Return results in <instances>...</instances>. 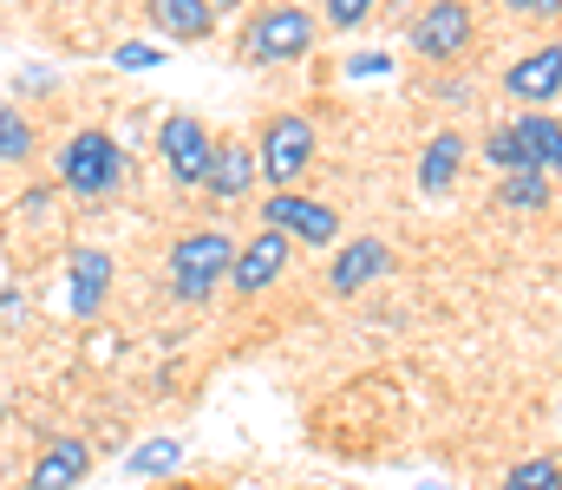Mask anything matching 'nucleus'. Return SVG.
Segmentation results:
<instances>
[{"mask_svg":"<svg viewBox=\"0 0 562 490\" xmlns=\"http://www.w3.org/2000/svg\"><path fill=\"white\" fill-rule=\"evenodd\" d=\"M373 7H380V0H327V20H334V33H347V26H360Z\"/></svg>","mask_w":562,"mask_h":490,"instance_id":"nucleus-22","label":"nucleus"},{"mask_svg":"<svg viewBox=\"0 0 562 490\" xmlns=\"http://www.w3.org/2000/svg\"><path fill=\"white\" fill-rule=\"evenodd\" d=\"M216 7H236V0H216Z\"/></svg>","mask_w":562,"mask_h":490,"instance_id":"nucleus-28","label":"nucleus"},{"mask_svg":"<svg viewBox=\"0 0 562 490\" xmlns=\"http://www.w3.org/2000/svg\"><path fill=\"white\" fill-rule=\"evenodd\" d=\"M86 478H92V445L86 438H53L26 465V490H79Z\"/></svg>","mask_w":562,"mask_h":490,"instance_id":"nucleus-11","label":"nucleus"},{"mask_svg":"<svg viewBox=\"0 0 562 490\" xmlns=\"http://www.w3.org/2000/svg\"><path fill=\"white\" fill-rule=\"evenodd\" d=\"M0 425H7V399H0Z\"/></svg>","mask_w":562,"mask_h":490,"instance_id":"nucleus-27","label":"nucleus"},{"mask_svg":"<svg viewBox=\"0 0 562 490\" xmlns=\"http://www.w3.org/2000/svg\"><path fill=\"white\" fill-rule=\"evenodd\" d=\"M59 183L72 196H112L125 183V145L112 132H72L59 145Z\"/></svg>","mask_w":562,"mask_h":490,"instance_id":"nucleus-2","label":"nucleus"},{"mask_svg":"<svg viewBox=\"0 0 562 490\" xmlns=\"http://www.w3.org/2000/svg\"><path fill=\"white\" fill-rule=\"evenodd\" d=\"M262 229H281L288 242H307V249H327L340 236V209L321 203V196L276 190V196H262Z\"/></svg>","mask_w":562,"mask_h":490,"instance_id":"nucleus-6","label":"nucleus"},{"mask_svg":"<svg viewBox=\"0 0 562 490\" xmlns=\"http://www.w3.org/2000/svg\"><path fill=\"white\" fill-rule=\"evenodd\" d=\"M504 7L524 20H562V0H504Z\"/></svg>","mask_w":562,"mask_h":490,"instance_id":"nucleus-23","label":"nucleus"},{"mask_svg":"<svg viewBox=\"0 0 562 490\" xmlns=\"http://www.w3.org/2000/svg\"><path fill=\"white\" fill-rule=\"evenodd\" d=\"M249 183H256V145H216L203 190L223 196V203H236V196H249Z\"/></svg>","mask_w":562,"mask_h":490,"instance_id":"nucleus-15","label":"nucleus"},{"mask_svg":"<svg viewBox=\"0 0 562 490\" xmlns=\"http://www.w3.org/2000/svg\"><path fill=\"white\" fill-rule=\"evenodd\" d=\"M288 255H294V242L281 236V229H262V236H249L243 249H236V269H229V288L243 295V301H256V295H269L281 275H288Z\"/></svg>","mask_w":562,"mask_h":490,"instance_id":"nucleus-8","label":"nucleus"},{"mask_svg":"<svg viewBox=\"0 0 562 490\" xmlns=\"http://www.w3.org/2000/svg\"><path fill=\"white\" fill-rule=\"evenodd\" d=\"M406 39L419 46L425 59H458L471 46V7L464 0H425L406 26Z\"/></svg>","mask_w":562,"mask_h":490,"instance_id":"nucleus-7","label":"nucleus"},{"mask_svg":"<svg viewBox=\"0 0 562 490\" xmlns=\"http://www.w3.org/2000/svg\"><path fill=\"white\" fill-rule=\"evenodd\" d=\"M33 158V118L20 105H0V163H26Z\"/></svg>","mask_w":562,"mask_h":490,"instance_id":"nucleus-19","label":"nucleus"},{"mask_svg":"<svg viewBox=\"0 0 562 490\" xmlns=\"http://www.w3.org/2000/svg\"><path fill=\"white\" fill-rule=\"evenodd\" d=\"M504 490H562V465L557 458H517L504 471Z\"/></svg>","mask_w":562,"mask_h":490,"instance_id":"nucleus-20","label":"nucleus"},{"mask_svg":"<svg viewBox=\"0 0 562 490\" xmlns=\"http://www.w3.org/2000/svg\"><path fill=\"white\" fill-rule=\"evenodd\" d=\"M144 20L177 46H196L216 33V0H144Z\"/></svg>","mask_w":562,"mask_h":490,"instance_id":"nucleus-12","label":"nucleus"},{"mask_svg":"<svg viewBox=\"0 0 562 490\" xmlns=\"http://www.w3.org/2000/svg\"><path fill=\"white\" fill-rule=\"evenodd\" d=\"M504 92L517 99V105H530V112H543L550 99H562V46H537V53H524L510 72H504Z\"/></svg>","mask_w":562,"mask_h":490,"instance_id":"nucleus-10","label":"nucleus"},{"mask_svg":"<svg viewBox=\"0 0 562 490\" xmlns=\"http://www.w3.org/2000/svg\"><path fill=\"white\" fill-rule=\"evenodd\" d=\"M458 170H464V138H458V132H438L419 151V190L425 196H445V190L458 183Z\"/></svg>","mask_w":562,"mask_h":490,"instance_id":"nucleus-16","label":"nucleus"},{"mask_svg":"<svg viewBox=\"0 0 562 490\" xmlns=\"http://www.w3.org/2000/svg\"><path fill=\"white\" fill-rule=\"evenodd\" d=\"M517 151H524V170H543V176H562V125L550 112H524L517 125Z\"/></svg>","mask_w":562,"mask_h":490,"instance_id":"nucleus-14","label":"nucleus"},{"mask_svg":"<svg viewBox=\"0 0 562 490\" xmlns=\"http://www.w3.org/2000/svg\"><path fill=\"white\" fill-rule=\"evenodd\" d=\"M393 275V249L380 242V236H353V242H340L334 249V269H327V288L340 295V301H353V295H367L373 282H386Z\"/></svg>","mask_w":562,"mask_h":490,"instance_id":"nucleus-9","label":"nucleus"},{"mask_svg":"<svg viewBox=\"0 0 562 490\" xmlns=\"http://www.w3.org/2000/svg\"><path fill=\"white\" fill-rule=\"evenodd\" d=\"M112 66H125V72H144V66H157V46H119V53H112Z\"/></svg>","mask_w":562,"mask_h":490,"instance_id":"nucleus-24","label":"nucleus"},{"mask_svg":"<svg viewBox=\"0 0 562 490\" xmlns=\"http://www.w3.org/2000/svg\"><path fill=\"white\" fill-rule=\"evenodd\" d=\"M497 203L504 209H550V176L543 170H510L497 183Z\"/></svg>","mask_w":562,"mask_h":490,"instance_id":"nucleus-18","label":"nucleus"},{"mask_svg":"<svg viewBox=\"0 0 562 490\" xmlns=\"http://www.w3.org/2000/svg\"><path fill=\"white\" fill-rule=\"evenodd\" d=\"M157 151H164V170H170V183H177V190H203L210 158H216V138L203 132V118L170 112V118L157 125Z\"/></svg>","mask_w":562,"mask_h":490,"instance_id":"nucleus-5","label":"nucleus"},{"mask_svg":"<svg viewBox=\"0 0 562 490\" xmlns=\"http://www.w3.org/2000/svg\"><path fill=\"white\" fill-rule=\"evenodd\" d=\"M105 288H112V255L105 249H72V262H66V301H72L79 321L99 315Z\"/></svg>","mask_w":562,"mask_h":490,"instance_id":"nucleus-13","label":"nucleus"},{"mask_svg":"<svg viewBox=\"0 0 562 490\" xmlns=\"http://www.w3.org/2000/svg\"><path fill=\"white\" fill-rule=\"evenodd\" d=\"M236 236H223V229H190V236H177V249H170V288H177V301H210L216 295V282H229V269H236Z\"/></svg>","mask_w":562,"mask_h":490,"instance_id":"nucleus-1","label":"nucleus"},{"mask_svg":"<svg viewBox=\"0 0 562 490\" xmlns=\"http://www.w3.org/2000/svg\"><path fill=\"white\" fill-rule=\"evenodd\" d=\"M347 72L353 79H380V72H393V59L386 53H360V59H347Z\"/></svg>","mask_w":562,"mask_h":490,"instance_id":"nucleus-25","label":"nucleus"},{"mask_svg":"<svg viewBox=\"0 0 562 490\" xmlns=\"http://www.w3.org/2000/svg\"><path fill=\"white\" fill-rule=\"evenodd\" d=\"M177 465H183V438H144L138 452L125 458L132 478H177Z\"/></svg>","mask_w":562,"mask_h":490,"instance_id":"nucleus-17","label":"nucleus"},{"mask_svg":"<svg viewBox=\"0 0 562 490\" xmlns=\"http://www.w3.org/2000/svg\"><path fill=\"white\" fill-rule=\"evenodd\" d=\"M314 125L301 118V112H276L269 125H262V138H256V176L269 183V190H294L301 176H307V163H314Z\"/></svg>","mask_w":562,"mask_h":490,"instance_id":"nucleus-3","label":"nucleus"},{"mask_svg":"<svg viewBox=\"0 0 562 490\" xmlns=\"http://www.w3.org/2000/svg\"><path fill=\"white\" fill-rule=\"evenodd\" d=\"M307 46H314V13H301V7H262L243 26V59L249 66H294Z\"/></svg>","mask_w":562,"mask_h":490,"instance_id":"nucleus-4","label":"nucleus"},{"mask_svg":"<svg viewBox=\"0 0 562 490\" xmlns=\"http://www.w3.org/2000/svg\"><path fill=\"white\" fill-rule=\"evenodd\" d=\"M157 490H203V485H177V478H170V485H157Z\"/></svg>","mask_w":562,"mask_h":490,"instance_id":"nucleus-26","label":"nucleus"},{"mask_svg":"<svg viewBox=\"0 0 562 490\" xmlns=\"http://www.w3.org/2000/svg\"><path fill=\"white\" fill-rule=\"evenodd\" d=\"M484 158L497 163L504 176H510V170H524V151H517V132H510V125H497V132L484 138Z\"/></svg>","mask_w":562,"mask_h":490,"instance_id":"nucleus-21","label":"nucleus"}]
</instances>
